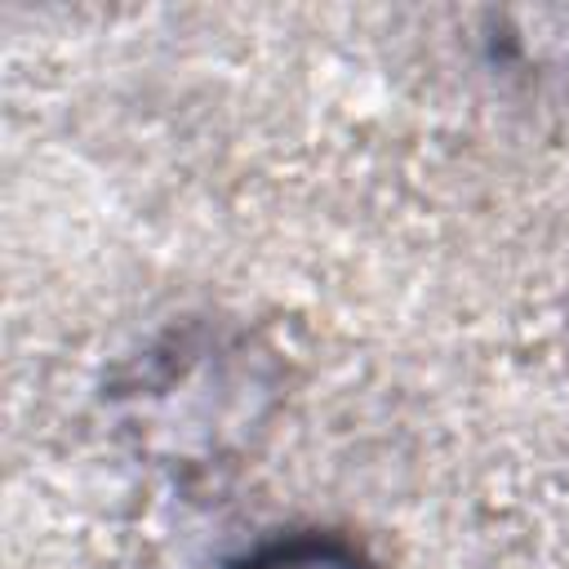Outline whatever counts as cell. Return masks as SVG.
Here are the masks:
<instances>
[{
  "instance_id": "1",
  "label": "cell",
  "mask_w": 569,
  "mask_h": 569,
  "mask_svg": "<svg viewBox=\"0 0 569 569\" xmlns=\"http://www.w3.org/2000/svg\"><path fill=\"white\" fill-rule=\"evenodd\" d=\"M240 569H365L351 551L333 547V542H316V538H302V542H280L271 551H258L253 560H244Z\"/></svg>"
}]
</instances>
